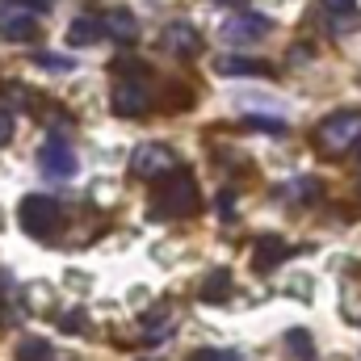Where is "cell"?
I'll list each match as a JSON object with an SVG mask.
<instances>
[{"label":"cell","instance_id":"obj_11","mask_svg":"<svg viewBox=\"0 0 361 361\" xmlns=\"http://www.w3.org/2000/svg\"><path fill=\"white\" fill-rule=\"evenodd\" d=\"M214 72L219 76H269V63L244 59V55H223V59H214Z\"/></svg>","mask_w":361,"mask_h":361},{"label":"cell","instance_id":"obj_13","mask_svg":"<svg viewBox=\"0 0 361 361\" xmlns=\"http://www.w3.org/2000/svg\"><path fill=\"white\" fill-rule=\"evenodd\" d=\"M105 30H101V21L97 17H76L72 25H68V47H89V42H97Z\"/></svg>","mask_w":361,"mask_h":361},{"label":"cell","instance_id":"obj_9","mask_svg":"<svg viewBox=\"0 0 361 361\" xmlns=\"http://www.w3.org/2000/svg\"><path fill=\"white\" fill-rule=\"evenodd\" d=\"M160 47H164L169 55H177V59H189V55H197L202 38H197V30H193V25L173 21V25H164V30H160Z\"/></svg>","mask_w":361,"mask_h":361},{"label":"cell","instance_id":"obj_21","mask_svg":"<svg viewBox=\"0 0 361 361\" xmlns=\"http://www.w3.org/2000/svg\"><path fill=\"white\" fill-rule=\"evenodd\" d=\"M231 210H235V197L231 193H219V219H231Z\"/></svg>","mask_w":361,"mask_h":361},{"label":"cell","instance_id":"obj_20","mask_svg":"<svg viewBox=\"0 0 361 361\" xmlns=\"http://www.w3.org/2000/svg\"><path fill=\"white\" fill-rule=\"evenodd\" d=\"M8 139H13V114L0 105V143H8Z\"/></svg>","mask_w":361,"mask_h":361},{"label":"cell","instance_id":"obj_23","mask_svg":"<svg viewBox=\"0 0 361 361\" xmlns=\"http://www.w3.org/2000/svg\"><path fill=\"white\" fill-rule=\"evenodd\" d=\"M324 8H332V13H345V8H353V0H324Z\"/></svg>","mask_w":361,"mask_h":361},{"label":"cell","instance_id":"obj_4","mask_svg":"<svg viewBox=\"0 0 361 361\" xmlns=\"http://www.w3.org/2000/svg\"><path fill=\"white\" fill-rule=\"evenodd\" d=\"M38 169H42L51 180H68V177H76L80 160H76V152H72L59 135H51V139L38 147Z\"/></svg>","mask_w":361,"mask_h":361},{"label":"cell","instance_id":"obj_7","mask_svg":"<svg viewBox=\"0 0 361 361\" xmlns=\"http://www.w3.org/2000/svg\"><path fill=\"white\" fill-rule=\"evenodd\" d=\"M223 42H231V47H244V42H257V38H265L269 34V17H261V13H235V17H227L223 21Z\"/></svg>","mask_w":361,"mask_h":361},{"label":"cell","instance_id":"obj_2","mask_svg":"<svg viewBox=\"0 0 361 361\" xmlns=\"http://www.w3.org/2000/svg\"><path fill=\"white\" fill-rule=\"evenodd\" d=\"M315 143L324 152H345L361 143V109H336L315 126Z\"/></svg>","mask_w":361,"mask_h":361},{"label":"cell","instance_id":"obj_18","mask_svg":"<svg viewBox=\"0 0 361 361\" xmlns=\"http://www.w3.org/2000/svg\"><path fill=\"white\" fill-rule=\"evenodd\" d=\"M189 361H240L235 349H197Z\"/></svg>","mask_w":361,"mask_h":361},{"label":"cell","instance_id":"obj_8","mask_svg":"<svg viewBox=\"0 0 361 361\" xmlns=\"http://www.w3.org/2000/svg\"><path fill=\"white\" fill-rule=\"evenodd\" d=\"M38 34V17L21 4H8L0 0V38H13V42H30Z\"/></svg>","mask_w":361,"mask_h":361},{"label":"cell","instance_id":"obj_15","mask_svg":"<svg viewBox=\"0 0 361 361\" xmlns=\"http://www.w3.org/2000/svg\"><path fill=\"white\" fill-rule=\"evenodd\" d=\"M17 361H55V349L42 341V336H25L17 345Z\"/></svg>","mask_w":361,"mask_h":361},{"label":"cell","instance_id":"obj_16","mask_svg":"<svg viewBox=\"0 0 361 361\" xmlns=\"http://www.w3.org/2000/svg\"><path fill=\"white\" fill-rule=\"evenodd\" d=\"M286 197H298V202H315V197H319V180H311V177L290 180V185H286Z\"/></svg>","mask_w":361,"mask_h":361},{"label":"cell","instance_id":"obj_6","mask_svg":"<svg viewBox=\"0 0 361 361\" xmlns=\"http://www.w3.org/2000/svg\"><path fill=\"white\" fill-rule=\"evenodd\" d=\"M109 105L118 118H143L152 109V97L139 80H114V92H109Z\"/></svg>","mask_w":361,"mask_h":361},{"label":"cell","instance_id":"obj_3","mask_svg":"<svg viewBox=\"0 0 361 361\" xmlns=\"http://www.w3.org/2000/svg\"><path fill=\"white\" fill-rule=\"evenodd\" d=\"M59 223H63V214H59V202H55V197L34 193V197L21 202V231H25V235L51 240V235L59 231Z\"/></svg>","mask_w":361,"mask_h":361},{"label":"cell","instance_id":"obj_1","mask_svg":"<svg viewBox=\"0 0 361 361\" xmlns=\"http://www.w3.org/2000/svg\"><path fill=\"white\" fill-rule=\"evenodd\" d=\"M197 202H202V193H197L193 173L189 169H173V177L164 180L156 189V197H152V219H189V214H197Z\"/></svg>","mask_w":361,"mask_h":361},{"label":"cell","instance_id":"obj_10","mask_svg":"<svg viewBox=\"0 0 361 361\" xmlns=\"http://www.w3.org/2000/svg\"><path fill=\"white\" fill-rule=\"evenodd\" d=\"M101 30H105L114 42H130V38L139 34V21H135L130 8H105V13H101Z\"/></svg>","mask_w":361,"mask_h":361},{"label":"cell","instance_id":"obj_14","mask_svg":"<svg viewBox=\"0 0 361 361\" xmlns=\"http://www.w3.org/2000/svg\"><path fill=\"white\" fill-rule=\"evenodd\" d=\"M231 294V269H214L210 277H206V286H202V302H223Z\"/></svg>","mask_w":361,"mask_h":361},{"label":"cell","instance_id":"obj_24","mask_svg":"<svg viewBox=\"0 0 361 361\" xmlns=\"http://www.w3.org/2000/svg\"><path fill=\"white\" fill-rule=\"evenodd\" d=\"M219 4H248V0H219Z\"/></svg>","mask_w":361,"mask_h":361},{"label":"cell","instance_id":"obj_12","mask_svg":"<svg viewBox=\"0 0 361 361\" xmlns=\"http://www.w3.org/2000/svg\"><path fill=\"white\" fill-rule=\"evenodd\" d=\"M286 257H290V248H286L277 235H269V240H261V244H257V252H252V269L265 273V269H273L277 261H286Z\"/></svg>","mask_w":361,"mask_h":361},{"label":"cell","instance_id":"obj_5","mask_svg":"<svg viewBox=\"0 0 361 361\" xmlns=\"http://www.w3.org/2000/svg\"><path fill=\"white\" fill-rule=\"evenodd\" d=\"M173 169H177V160H173V147H164V143H139L135 156H130V173L143 177V180L164 177Z\"/></svg>","mask_w":361,"mask_h":361},{"label":"cell","instance_id":"obj_17","mask_svg":"<svg viewBox=\"0 0 361 361\" xmlns=\"http://www.w3.org/2000/svg\"><path fill=\"white\" fill-rule=\"evenodd\" d=\"M34 63L38 68H51V72H72L76 68V59H68V55H34Z\"/></svg>","mask_w":361,"mask_h":361},{"label":"cell","instance_id":"obj_22","mask_svg":"<svg viewBox=\"0 0 361 361\" xmlns=\"http://www.w3.org/2000/svg\"><path fill=\"white\" fill-rule=\"evenodd\" d=\"M8 4H21V8H34V13H47L51 0H8Z\"/></svg>","mask_w":361,"mask_h":361},{"label":"cell","instance_id":"obj_19","mask_svg":"<svg viewBox=\"0 0 361 361\" xmlns=\"http://www.w3.org/2000/svg\"><path fill=\"white\" fill-rule=\"evenodd\" d=\"M286 341H290V345H294V357L311 361V336H307V332H290V336H286Z\"/></svg>","mask_w":361,"mask_h":361}]
</instances>
